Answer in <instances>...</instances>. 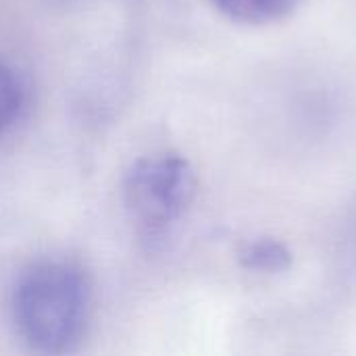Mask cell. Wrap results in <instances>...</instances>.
Masks as SVG:
<instances>
[{"instance_id": "obj_4", "label": "cell", "mask_w": 356, "mask_h": 356, "mask_svg": "<svg viewBox=\"0 0 356 356\" xmlns=\"http://www.w3.org/2000/svg\"><path fill=\"white\" fill-rule=\"evenodd\" d=\"M240 265L254 273H284L292 267V250L277 238L261 236L246 242L238 252Z\"/></svg>"}, {"instance_id": "obj_5", "label": "cell", "mask_w": 356, "mask_h": 356, "mask_svg": "<svg viewBox=\"0 0 356 356\" xmlns=\"http://www.w3.org/2000/svg\"><path fill=\"white\" fill-rule=\"evenodd\" d=\"M25 106V90L15 69L0 56V134L10 129Z\"/></svg>"}, {"instance_id": "obj_2", "label": "cell", "mask_w": 356, "mask_h": 356, "mask_svg": "<svg viewBox=\"0 0 356 356\" xmlns=\"http://www.w3.org/2000/svg\"><path fill=\"white\" fill-rule=\"evenodd\" d=\"M196 173L175 152L152 154L138 161L125 179V204L138 229L148 240L165 236L192 207Z\"/></svg>"}, {"instance_id": "obj_1", "label": "cell", "mask_w": 356, "mask_h": 356, "mask_svg": "<svg viewBox=\"0 0 356 356\" xmlns=\"http://www.w3.org/2000/svg\"><path fill=\"white\" fill-rule=\"evenodd\" d=\"M90 288L83 273L63 261L29 267L13 292V321L21 340L35 353H69L83 336Z\"/></svg>"}, {"instance_id": "obj_3", "label": "cell", "mask_w": 356, "mask_h": 356, "mask_svg": "<svg viewBox=\"0 0 356 356\" xmlns=\"http://www.w3.org/2000/svg\"><path fill=\"white\" fill-rule=\"evenodd\" d=\"M213 6L232 21L246 25H267L294 13L300 0H211Z\"/></svg>"}]
</instances>
